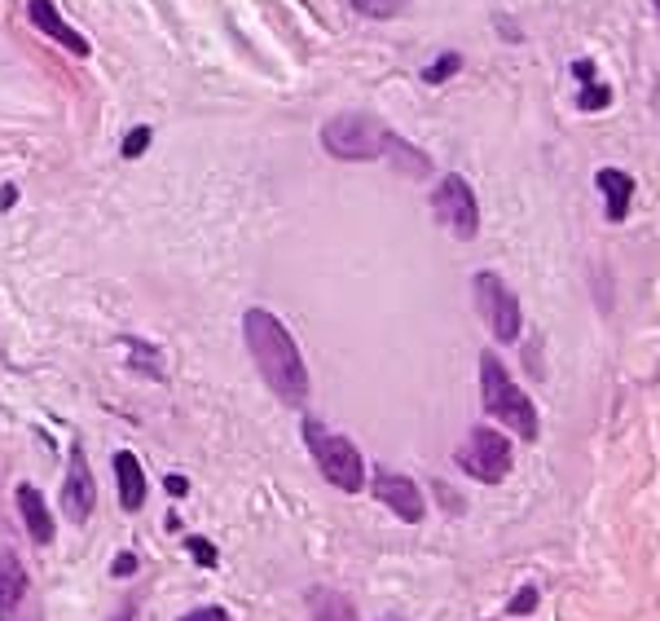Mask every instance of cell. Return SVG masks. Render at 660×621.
<instances>
[{"instance_id": "7c38bea8", "label": "cell", "mask_w": 660, "mask_h": 621, "mask_svg": "<svg viewBox=\"0 0 660 621\" xmlns=\"http://www.w3.org/2000/svg\"><path fill=\"white\" fill-rule=\"evenodd\" d=\"M599 190L607 199V221H625L629 216V199H634V177L621 168H599Z\"/></svg>"}, {"instance_id": "e0dca14e", "label": "cell", "mask_w": 660, "mask_h": 621, "mask_svg": "<svg viewBox=\"0 0 660 621\" xmlns=\"http://www.w3.org/2000/svg\"><path fill=\"white\" fill-rule=\"evenodd\" d=\"M353 10L366 19H392L401 14V0H353Z\"/></svg>"}, {"instance_id": "d4e9b609", "label": "cell", "mask_w": 660, "mask_h": 621, "mask_svg": "<svg viewBox=\"0 0 660 621\" xmlns=\"http://www.w3.org/2000/svg\"><path fill=\"white\" fill-rule=\"evenodd\" d=\"M163 485H168V494H172V498H185V494H190V481H185V476H168Z\"/></svg>"}, {"instance_id": "5b68a950", "label": "cell", "mask_w": 660, "mask_h": 621, "mask_svg": "<svg viewBox=\"0 0 660 621\" xmlns=\"http://www.w3.org/2000/svg\"><path fill=\"white\" fill-rule=\"evenodd\" d=\"M454 459H458V467L467 476H476L485 485H498L511 472V441L502 432H493V428H471Z\"/></svg>"}, {"instance_id": "f1b7e54d", "label": "cell", "mask_w": 660, "mask_h": 621, "mask_svg": "<svg viewBox=\"0 0 660 621\" xmlns=\"http://www.w3.org/2000/svg\"><path fill=\"white\" fill-rule=\"evenodd\" d=\"M379 621H406V617H379Z\"/></svg>"}, {"instance_id": "7402d4cb", "label": "cell", "mask_w": 660, "mask_h": 621, "mask_svg": "<svg viewBox=\"0 0 660 621\" xmlns=\"http://www.w3.org/2000/svg\"><path fill=\"white\" fill-rule=\"evenodd\" d=\"M533 608H537V590H533V586H524V590L511 599V612H533Z\"/></svg>"}, {"instance_id": "8fae6325", "label": "cell", "mask_w": 660, "mask_h": 621, "mask_svg": "<svg viewBox=\"0 0 660 621\" xmlns=\"http://www.w3.org/2000/svg\"><path fill=\"white\" fill-rule=\"evenodd\" d=\"M19 511H23V520H27L32 542H36V546H49V542H54V520H49V507H45L41 489L27 485V481L19 485Z\"/></svg>"}, {"instance_id": "cb8c5ba5", "label": "cell", "mask_w": 660, "mask_h": 621, "mask_svg": "<svg viewBox=\"0 0 660 621\" xmlns=\"http://www.w3.org/2000/svg\"><path fill=\"white\" fill-rule=\"evenodd\" d=\"M115 573H120V577H133V573H137V555H133V551L115 555Z\"/></svg>"}, {"instance_id": "f546056e", "label": "cell", "mask_w": 660, "mask_h": 621, "mask_svg": "<svg viewBox=\"0 0 660 621\" xmlns=\"http://www.w3.org/2000/svg\"><path fill=\"white\" fill-rule=\"evenodd\" d=\"M651 5H656V14H660V0H651Z\"/></svg>"}, {"instance_id": "44dd1931", "label": "cell", "mask_w": 660, "mask_h": 621, "mask_svg": "<svg viewBox=\"0 0 660 621\" xmlns=\"http://www.w3.org/2000/svg\"><path fill=\"white\" fill-rule=\"evenodd\" d=\"M146 146H150V128H133L128 142H124V155L137 159V155H146Z\"/></svg>"}, {"instance_id": "6da1fadb", "label": "cell", "mask_w": 660, "mask_h": 621, "mask_svg": "<svg viewBox=\"0 0 660 621\" xmlns=\"http://www.w3.org/2000/svg\"><path fill=\"white\" fill-rule=\"evenodd\" d=\"M242 336H247V349H251L255 371L264 375V384L286 406H304V397H308V366H304L291 331L269 314V308H247V314H242Z\"/></svg>"}, {"instance_id": "30bf717a", "label": "cell", "mask_w": 660, "mask_h": 621, "mask_svg": "<svg viewBox=\"0 0 660 621\" xmlns=\"http://www.w3.org/2000/svg\"><path fill=\"white\" fill-rule=\"evenodd\" d=\"M27 10H32V23H36L45 36H54L58 45H67V49H71V54H80V58L89 54V41H84V36H80V32H76V27L58 14V0H32Z\"/></svg>"}, {"instance_id": "5bb4252c", "label": "cell", "mask_w": 660, "mask_h": 621, "mask_svg": "<svg viewBox=\"0 0 660 621\" xmlns=\"http://www.w3.org/2000/svg\"><path fill=\"white\" fill-rule=\"evenodd\" d=\"M23 595H27V568L19 564L14 551L0 546V612H14Z\"/></svg>"}, {"instance_id": "4316f807", "label": "cell", "mask_w": 660, "mask_h": 621, "mask_svg": "<svg viewBox=\"0 0 660 621\" xmlns=\"http://www.w3.org/2000/svg\"><path fill=\"white\" fill-rule=\"evenodd\" d=\"M14 203H19V190L5 185V190H0V207H14Z\"/></svg>"}, {"instance_id": "d6986e66", "label": "cell", "mask_w": 660, "mask_h": 621, "mask_svg": "<svg viewBox=\"0 0 660 621\" xmlns=\"http://www.w3.org/2000/svg\"><path fill=\"white\" fill-rule=\"evenodd\" d=\"M607 102H612V93H607L603 84H585V89H581V111H603Z\"/></svg>"}, {"instance_id": "2e32d148", "label": "cell", "mask_w": 660, "mask_h": 621, "mask_svg": "<svg viewBox=\"0 0 660 621\" xmlns=\"http://www.w3.org/2000/svg\"><path fill=\"white\" fill-rule=\"evenodd\" d=\"M384 159H392V168L397 172H410V177H428L432 172V159L423 155V150H414L406 137H388V150H384Z\"/></svg>"}, {"instance_id": "484cf974", "label": "cell", "mask_w": 660, "mask_h": 621, "mask_svg": "<svg viewBox=\"0 0 660 621\" xmlns=\"http://www.w3.org/2000/svg\"><path fill=\"white\" fill-rule=\"evenodd\" d=\"M572 76H577L581 84H594V67H590V63H572Z\"/></svg>"}, {"instance_id": "7a4b0ae2", "label": "cell", "mask_w": 660, "mask_h": 621, "mask_svg": "<svg viewBox=\"0 0 660 621\" xmlns=\"http://www.w3.org/2000/svg\"><path fill=\"white\" fill-rule=\"evenodd\" d=\"M480 397H485V410L498 424H507L524 441H537V410L524 397V388H515V380L507 375V366L493 353L480 358Z\"/></svg>"}, {"instance_id": "8992f818", "label": "cell", "mask_w": 660, "mask_h": 621, "mask_svg": "<svg viewBox=\"0 0 660 621\" xmlns=\"http://www.w3.org/2000/svg\"><path fill=\"white\" fill-rule=\"evenodd\" d=\"M476 308H480V318H485V327L493 331V340H502V345H511L515 336H520V300H515V291L498 278V273H476Z\"/></svg>"}, {"instance_id": "ffe728a7", "label": "cell", "mask_w": 660, "mask_h": 621, "mask_svg": "<svg viewBox=\"0 0 660 621\" xmlns=\"http://www.w3.org/2000/svg\"><path fill=\"white\" fill-rule=\"evenodd\" d=\"M185 546H190V555H194L203 568H216V546H212L207 538H185Z\"/></svg>"}, {"instance_id": "9a60e30c", "label": "cell", "mask_w": 660, "mask_h": 621, "mask_svg": "<svg viewBox=\"0 0 660 621\" xmlns=\"http://www.w3.org/2000/svg\"><path fill=\"white\" fill-rule=\"evenodd\" d=\"M308 612H312V621H357L353 599H344L340 590H326V586L308 590Z\"/></svg>"}, {"instance_id": "3957f363", "label": "cell", "mask_w": 660, "mask_h": 621, "mask_svg": "<svg viewBox=\"0 0 660 621\" xmlns=\"http://www.w3.org/2000/svg\"><path fill=\"white\" fill-rule=\"evenodd\" d=\"M304 441L317 459V472L335 485L340 494H362L366 485V463L357 454V445L349 437H335V432H326L317 419H304Z\"/></svg>"}, {"instance_id": "277c9868", "label": "cell", "mask_w": 660, "mask_h": 621, "mask_svg": "<svg viewBox=\"0 0 660 621\" xmlns=\"http://www.w3.org/2000/svg\"><path fill=\"white\" fill-rule=\"evenodd\" d=\"M388 137H392V133H388L375 115H366V111H349V115H335V120L321 124V146L335 155V159H353V163H362V159H384Z\"/></svg>"}, {"instance_id": "603a6c76", "label": "cell", "mask_w": 660, "mask_h": 621, "mask_svg": "<svg viewBox=\"0 0 660 621\" xmlns=\"http://www.w3.org/2000/svg\"><path fill=\"white\" fill-rule=\"evenodd\" d=\"M181 621H229V612H225V608H194V612H185Z\"/></svg>"}, {"instance_id": "83f0119b", "label": "cell", "mask_w": 660, "mask_h": 621, "mask_svg": "<svg viewBox=\"0 0 660 621\" xmlns=\"http://www.w3.org/2000/svg\"><path fill=\"white\" fill-rule=\"evenodd\" d=\"M120 621H133V603H124V612H120Z\"/></svg>"}, {"instance_id": "ac0fdd59", "label": "cell", "mask_w": 660, "mask_h": 621, "mask_svg": "<svg viewBox=\"0 0 660 621\" xmlns=\"http://www.w3.org/2000/svg\"><path fill=\"white\" fill-rule=\"evenodd\" d=\"M458 67H463V58H458V54H445V58H436V63L423 71V80H428V84H445Z\"/></svg>"}, {"instance_id": "ba28073f", "label": "cell", "mask_w": 660, "mask_h": 621, "mask_svg": "<svg viewBox=\"0 0 660 621\" xmlns=\"http://www.w3.org/2000/svg\"><path fill=\"white\" fill-rule=\"evenodd\" d=\"M93 503H98V481H93V467L84 459V450L71 454V472H67V485H62V511L71 524H84L93 516Z\"/></svg>"}, {"instance_id": "52a82bcc", "label": "cell", "mask_w": 660, "mask_h": 621, "mask_svg": "<svg viewBox=\"0 0 660 621\" xmlns=\"http://www.w3.org/2000/svg\"><path fill=\"white\" fill-rule=\"evenodd\" d=\"M432 212H436V221H441L454 238H463V242H471V238L480 234V203H476V194H471V185H467L463 177H445V181L432 190Z\"/></svg>"}, {"instance_id": "9c48e42d", "label": "cell", "mask_w": 660, "mask_h": 621, "mask_svg": "<svg viewBox=\"0 0 660 621\" xmlns=\"http://www.w3.org/2000/svg\"><path fill=\"white\" fill-rule=\"evenodd\" d=\"M375 498H379L388 511H397L406 524H419L423 511H428L419 485H414L410 476H397V472H375Z\"/></svg>"}, {"instance_id": "4fadbf2b", "label": "cell", "mask_w": 660, "mask_h": 621, "mask_svg": "<svg viewBox=\"0 0 660 621\" xmlns=\"http://www.w3.org/2000/svg\"><path fill=\"white\" fill-rule=\"evenodd\" d=\"M111 463H115V481H120V503H124L128 511H137V507L146 503V472H141L137 454L120 450Z\"/></svg>"}]
</instances>
